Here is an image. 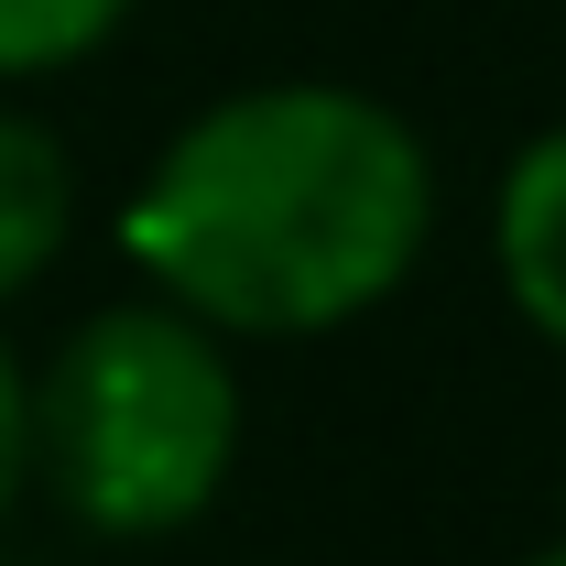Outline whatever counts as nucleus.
Listing matches in <instances>:
<instances>
[{"label": "nucleus", "mask_w": 566, "mask_h": 566, "mask_svg": "<svg viewBox=\"0 0 566 566\" xmlns=\"http://www.w3.org/2000/svg\"><path fill=\"white\" fill-rule=\"evenodd\" d=\"M132 22V0H0V76H55L98 55Z\"/></svg>", "instance_id": "nucleus-5"}, {"label": "nucleus", "mask_w": 566, "mask_h": 566, "mask_svg": "<svg viewBox=\"0 0 566 566\" xmlns=\"http://www.w3.org/2000/svg\"><path fill=\"white\" fill-rule=\"evenodd\" d=\"M240 458V370L197 305H98L33 370V480L87 534H186Z\"/></svg>", "instance_id": "nucleus-2"}, {"label": "nucleus", "mask_w": 566, "mask_h": 566, "mask_svg": "<svg viewBox=\"0 0 566 566\" xmlns=\"http://www.w3.org/2000/svg\"><path fill=\"white\" fill-rule=\"evenodd\" d=\"M491 240H501V294L523 305V327L566 349V120L512 153Z\"/></svg>", "instance_id": "nucleus-3"}, {"label": "nucleus", "mask_w": 566, "mask_h": 566, "mask_svg": "<svg viewBox=\"0 0 566 566\" xmlns=\"http://www.w3.org/2000/svg\"><path fill=\"white\" fill-rule=\"evenodd\" d=\"M66 229H76V164H66V142L44 132V120H22V109H0V305H11L22 283L55 273Z\"/></svg>", "instance_id": "nucleus-4"}, {"label": "nucleus", "mask_w": 566, "mask_h": 566, "mask_svg": "<svg viewBox=\"0 0 566 566\" xmlns=\"http://www.w3.org/2000/svg\"><path fill=\"white\" fill-rule=\"evenodd\" d=\"M424 229L436 164L415 120L327 76L208 98L120 218L142 273L240 338H327L370 316L415 273Z\"/></svg>", "instance_id": "nucleus-1"}, {"label": "nucleus", "mask_w": 566, "mask_h": 566, "mask_svg": "<svg viewBox=\"0 0 566 566\" xmlns=\"http://www.w3.org/2000/svg\"><path fill=\"white\" fill-rule=\"evenodd\" d=\"M523 566H566V545H545V556H523Z\"/></svg>", "instance_id": "nucleus-7"}, {"label": "nucleus", "mask_w": 566, "mask_h": 566, "mask_svg": "<svg viewBox=\"0 0 566 566\" xmlns=\"http://www.w3.org/2000/svg\"><path fill=\"white\" fill-rule=\"evenodd\" d=\"M22 480H33V370L0 338V512L22 501Z\"/></svg>", "instance_id": "nucleus-6"}]
</instances>
